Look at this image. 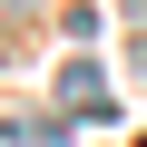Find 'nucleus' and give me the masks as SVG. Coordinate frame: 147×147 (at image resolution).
Listing matches in <instances>:
<instances>
[{"label":"nucleus","mask_w":147,"mask_h":147,"mask_svg":"<svg viewBox=\"0 0 147 147\" xmlns=\"http://www.w3.org/2000/svg\"><path fill=\"white\" fill-rule=\"evenodd\" d=\"M0 137H10V147H49L59 127H49V118H0Z\"/></svg>","instance_id":"f03ea898"},{"label":"nucleus","mask_w":147,"mask_h":147,"mask_svg":"<svg viewBox=\"0 0 147 147\" xmlns=\"http://www.w3.org/2000/svg\"><path fill=\"white\" fill-rule=\"evenodd\" d=\"M59 108H79V118H108V79H98V59H69V69H59Z\"/></svg>","instance_id":"f257e3e1"}]
</instances>
